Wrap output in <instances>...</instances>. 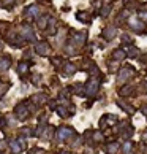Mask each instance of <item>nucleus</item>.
I'll list each match as a JSON object with an SVG mask.
<instances>
[{"instance_id":"1","label":"nucleus","mask_w":147,"mask_h":154,"mask_svg":"<svg viewBox=\"0 0 147 154\" xmlns=\"http://www.w3.org/2000/svg\"><path fill=\"white\" fill-rule=\"evenodd\" d=\"M35 51L38 52L40 56H46L49 52V45L46 41H40V43L35 45Z\"/></svg>"},{"instance_id":"2","label":"nucleus","mask_w":147,"mask_h":154,"mask_svg":"<svg viewBox=\"0 0 147 154\" xmlns=\"http://www.w3.org/2000/svg\"><path fill=\"white\" fill-rule=\"evenodd\" d=\"M131 75H133V68L131 67H125V68H122V72L119 73V81H126Z\"/></svg>"},{"instance_id":"3","label":"nucleus","mask_w":147,"mask_h":154,"mask_svg":"<svg viewBox=\"0 0 147 154\" xmlns=\"http://www.w3.org/2000/svg\"><path fill=\"white\" fill-rule=\"evenodd\" d=\"M96 89H98V81L96 79H90V83L87 84V88H85V94L87 95H93L96 92Z\"/></svg>"},{"instance_id":"4","label":"nucleus","mask_w":147,"mask_h":154,"mask_svg":"<svg viewBox=\"0 0 147 154\" xmlns=\"http://www.w3.org/2000/svg\"><path fill=\"white\" fill-rule=\"evenodd\" d=\"M25 16H27L29 19L38 18V6H36V5H30L29 8H25Z\"/></svg>"},{"instance_id":"5","label":"nucleus","mask_w":147,"mask_h":154,"mask_svg":"<svg viewBox=\"0 0 147 154\" xmlns=\"http://www.w3.org/2000/svg\"><path fill=\"white\" fill-rule=\"evenodd\" d=\"M116 33H117V30H116L114 27H108V29H105V30H103V38L112 40L116 37Z\"/></svg>"},{"instance_id":"6","label":"nucleus","mask_w":147,"mask_h":154,"mask_svg":"<svg viewBox=\"0 0 147 154\" xmlns=\"http://www.w3.org/2000/svg\"><path fill=\"white\" fill-rule=\"evenodd\" d=\"M22 37H24L25 40H30V41H33L35 40V35H33V30L30 27H22Z\"/></svg>"},{"instance_id":"7","label":"nucleus","mask_w":147,"mask_h":154,"mask_svg":"<svg viewBox=\"0 0 147 154\" xmlns=\"http://www.w3.org/2000/svg\"><path fill=\"white\" fill-rule=\"evenodd\" d=\"M16 115L19 116V119H24L25 116L29 115V111H27V108H25L24 105H18V108H16Z\"/></svg>"},{"instance_id":"8","label":"nucleus","mask_w":147,"mask_h":154,"mask_svg":"<svg viewBox=\"0 0 147 154\" xmlns=\"http://www.w3.org/2000/svg\"><path fill=\"white\" fill-rule=\"evenodd\" d=\"M10 65H11V59L10 57H2L0 59V70H8L10 68Z\"/></svg>"},{"instance_id":"9","label":"nucleus","mask_w":147,"mask_h":154,"mask_svg":"<svg viewBox=\"0 0 147 154\" xmlns=\"http://www.w3.org/2000/svg\"><path fill=\"white\" fill-rule=\"evenodd\" d=\"M84 40H85V33H76V35H73L75 45H81V43H84Z\"/></svg>"},{"instance_id":"10","label":"nucleus","mask_w":147,"mask_h":154,"mask_svg":"<svg viewBox=\"0 0 147 154\" xmlns=\"http://www.w3.org/2000/svg\"><path fill=\"white\" fill-rule=\"evenodd\" d=\"M125 51H123V49H117V51H114V59L116 61H122L123 57H125Z\"/></svg>"},{"instance_id":"11","label":"nucleus","mask_w":147,"mask_h":154,"mask_svg":"<svg viewBox=\"0 0 147 154\" xmlns=\"http://www.w3.org/2000/svg\"><path fill=\"white\" fill-rule=\"evenodd\" d=\"M75 72H76V67L75 65H71V64H66V65H65V73H66V75H73Z\"/></svg>"},{"instance_id":"12","label":"nucleus","mask_w":147,"mask_h":154,"mask_svg":"<svg viewBox=\"0 0 147 154\" xmlns=\"http://www.w3.org/2000/svg\"><path fill=\"white\" fill-rule=\"evenodd\" d=\"M71 133V130L70 129H66V127H63V129H60V132H59V137L60 138H66V137Z\"/></svg>"},{"instance_id":"13","label":"nucleus","mask_w":147,"mask_h":154,"mask_svg":"<svg viewBox=\"0 0 147 154\" xmlns=\"http://www.w3.org/2000/svg\"><path fill=\"white\" fill-rule=\"evenodd\" d=\"M48 16H43V18L41 19H40V21H38V26H40V29H44L46 27V22H48Z\"/></svg>"},{"instance_id":"14","label":"nucleus","mask_w":147,"mask_h":154,"mask_svg":"<svg viewBox=\"0 0 147 154\" xmlns=\"http://www.w3.org/2000/svg\"><path fill=\"white\" fill-rule=\"evenodd\" d=\"M128 92H133V88H131V86H125V88L120 89V94H122V95H128Z\"/></svg>"},{"instance_id":"15","label":"nucleus","mask_w":147,"mask_h":154,"mask_svg":"<svg viewBox=\"0 0 147 154\" xmlns=\"http://www.w3.org/2000/svg\"><path fill=\"white\" fill-rule=\"evenodd\" d=\"M25 72H27V64L21 62V64H19V73L22 75V73H25Z\"/></svg>"},{"instance_id":"16","label":"nucleus","mask_w":147,"mask_h":154,"mask_svg":"<svg viewBox=\"0 0 147 154\" xmlns=\"http://www.w3.org/2000/svg\"><path fill=\"white\" fill-rule=\"evenodd\" d=\"M138 54H139V49L138 48H131V49H130V57H136Z\"/></svg>"},{"instance_id":"17","label":"nucleus","mask_w":147,"mask_h":154,"mask_svg":"<svg viewBox=\"0 0 147 154\" xmlns=\"http://www.w3.org/2000/svg\"><path fill=\"white\" fill-rule=\"evenodd\" d=\"M109 11H111V6H109V5H105V8L101 10V16H106V15H109Z\"/></svg>"},{"instance_id":"18","label":"nucleus","mask_w":147,"mask_h":154,"mask_svg":"<svg viewBox=\"0 0 147 154\" xmlns=\"http://www.w3.org/2000/svg\"><path fill=\"white\" fill-rule=\"evenodd\" d=\"M78 19H79V21L87 22V15H85V13H78Z\"/></svg>"},{"instance_id":"19","label":"nucleus","mask_w":147,"mask_h":154,"mask_svg":"<svg viewBox=\"0 0 147 154\" xmlns=\"http://www.w3.org/2000/svg\"><path fill=\"white\" fill-rule=\"evenodd\" d=\"M32 100H33V102H38V103H41V102H44V100H46V99H44V97H43V95H40V97H38V95H36V97H33V99H32Z\"/></svg>"},{"instance_id":"20","label":"nucleus","mask_w":147,"mask_h":154,"mask_svg":"<svg viewBox=\"0 0 147 154\" xmlns=\"http://www.w3.org/2000/svg\"><path fill=\"white\" fill-rule=\"evenodd\" d=\"M11 149H13V151H14V153H19V151H21V148H19V146H18V143H11Z\"/></svg>"},{"instance_id":"21","label":"nucleus","mask_w":147,"mask_h":154,"mask_svg":"<svg viewBox=\"0 0 147 154\" xmlns=\"http://www.w3.org/2000/svg\"><path fill=\"white\" fill-rule=\"evenodd\" d=\"M60 62H62V61H60V59H59V57L52 59V64H55V65H59V64H60Z\"/></svg>"},{"instance_id":"22","label":"nucleus","mask_w":147,"mask_h":154,"mask_svg":"<svg viewBox=\"0 0 147 154\" xmlns=\"http://www.w3.org/2000/svg\"><path fill=\"white\" fill-rule=\"evenodd\" d=\"M33 83H35V84H38V83H40V76H33Z\"/></svg>"},{"instance_id":"23","label":"nucleus","mask_w":147,"mask_h":154,"mask_svg":"<svg viewBox=\"0 0 147 154\" xmlns=\"http://www.w3.org/2000/svg\"><path fill=\"white\" fill-rule=\"evenodd\" d=\"M139 16H141V19H146L147 21V13H139Z\"/></svg>"},{"instance_id":"24","label":"nucleus","mask_w":147,"mask_h":154,"mask_svg":"<svg viewBox=\"0 0 147 154\" xmlns=\"http://www.w3.org/2000/svg\"><path fill=\"white\" fill-rule=\"evenodd\" d=\"M142 113H144V115H147V105L142 106Z\"/></svg>"},{"instance_id":"25","label":"nucleus","mask_w":147,"mask_h":154,"mask_svg":"<svg viewBox=\"0 0 147 154\" xmlns=\"http://www.w3.org/2000/svg\"><path fill=\"white\" fill-rule=\"evenodd\" d=\"M0 49H2V43H0Z\"/></svg>"},{"instance_id":"26","label":"nucleus","mask_w":147,"mask_h":154,"mask_svg":"<svg viewBox=\"0 0 147 154\" xmlns=\"http://www.w3.org/2000/svg\"><path fill=\"white\" fill-rule=\"evenodd\" d=\"M0 84H2V81H0Z\"/></svg>"}]
</instances>
